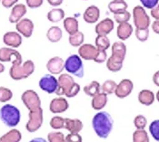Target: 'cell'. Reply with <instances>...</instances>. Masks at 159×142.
Here are the masks:
<instances>
[{"instance_id":"1","label":"cell","mask_w":159,"mask_h":142,"mask_svg":"<svg viewBox=\"0 0 159 142\" xmlns=\"http://www.w3.org/2000/svg\"><path fill=\"white\" fill-rule=\"evenodd\" d=\"M114 120L107 111H99L92 119V127L99 138L107 139L113 130Z\"/></svg>"},{"instance_id":"2","label":"cell","mask_w":159,"mask_h":142,"mask_svg":"<svg viewBox=\"0 0 159 142\" xmlns=\"http://www.w3.org/2000/svg\"><path fill=\"white\" fill-rule=\"evenodd\" d=\"M57 81L58 86L57 90L56 91V94L57 96H66L67 98H73L80 92V85L75 83L74 78L70 74H60Z\"/></svg>"},{"instance_id":"3","label":"cell","mask_w":159,"mask_h":142,"mask_svg":"<svg viewBox=\"0 0 159 142\" xmlns=\"http://www.w3.org/2000/svg\"><path fill=\"white\" fill-rule=\"evenodd\" d=\"M21 114L19 110L14 105L6 104L0 109V119L7 127L14 128L20 122Z\"/></svg>"},{"instance_id":"4","label":"cell","mask_w":159,"mask_h":142,"mask_svg":"<svg viewBox=\"0 0 159 142\" xmlns=\"http://www.w3.org/2000/svg\"><path fill=\"white\" fill-rule=\"evenodd\" d=\"M35 71V64L31 60L25 61L24 63H14L12 64L10 70H9V75L15 81H19L28 78Z\"/></svg>"},{"instance_id":"5","label":"cell","mask_w":159,"mask_h":142,"mask_svg":"<svg viewBox=\"0 0 159 142\" xmlns=\"http://www.w3.org/2000/svg\"><path fill=\"white\" fill-rule=\"evenodd\" d=\"M65 69L70 74L78 78L84 76V66L82 58L77 54H71L65 61Z\"/></svg>"},{"instance_id":"6","label":"cell","mask_w":159,"mask_h":142,"mask_svg":"<svg viewBox=\"0 0 159 142\" xmlns=\"http://www.w3.org/2000/svg\"><path fill=\"white\" fill-rule=\"evenodd\" d=\"M29 119L25 125V129L28 132L33 133L39 130L43 124V109L40 107L35 110H29Z\"/></svg>"},{"instance_id":"7","label":"cell","mask_w":159,"mask_h":142,"mask_svg":"<svg viewBox=\"0 0 159 142\" xmlns=\"http://www.w3.org/2000/svg\"><path fill=\"white\" fill-rule=\"evenodd\" d=\"M133 20L135 28L138 29H145L148 28L151 24L150 17L146 12L145 7L142 6H136L133 9Z\"/></svg>"},{"instance_id":"8","label":"cell","mask_w":159,"mask_h":142,"mask_svg":"<svg viewBox=\"0 0 159 142\" xmlns=\"http://www.w3.org/2000/svg\"><path fill=\"white\" fill-rule=\"evenodd\" d=\"M21 100L28 110H35L41 107V100L37 93L33 90H27L23 93Z\"/></svg>"},{"instance_id":"9","label":"cell","mask_w":159,"mask_h":142,"mask_svg":"<svg viewBox=\"0 0 159 142\" xmlns=\"http://www.w3.org/2000/svg\"><path fill=\"white\" fill-rule=\"evenodd\" d=\"M0 62H11L12 64L22 63V55L15 49L9 47L0 48Z\"/></svg>"},{"instance_id":"10","label":"cell","mask_w":159,"mask_h":142,"mask_svg":"<svg viewBox=\"0 0 159 142\" xmlns=\"http://www.w3.org/2000/svg\"><path fill=\"white\" fill-rule=\"evenodd\" d=\"M58 81L53 74H46L39 80V87L49 94L55 93L57 90Z\"/></svg>"},{"instance_id":"11","label":"cell","mask_w":159,"mask_h":142,"mask_svg":"<svg viewBox=\"0 0 159 142\" xmlns=\"http://www.w3.org/2000/svg\"><path fill=\"white\" fill-rule=\"evenodd\" d=\"M134 89V83L129 79H124L116 85L115 94L119 99H124L131 94Z\"/></svg>"},{"instance_id":"12","label":"cell","mask_w":159,"mask_h":142,"mask_svg":"<svg viewBox=\"0 0 159 142\" xmlns=\"http://www.w3.org/2000/svg\"><path fill=\"white\" fill-rule=\"evenodd\" d=\"M34 23L28 18H22L16 24V31L25 38L31 37L34 31Z\"/></svg>"},{"instance_id":"13","label":"cell","mask_w":159,"mask_h":142,"mask_svg":"<svg viewBox=\"0 0 159 142\" xmlns=\"http://www.w3.org/2000/svg\"><path fill=\"white\" fill-rule=\"evenodd\" d=\"M98 49L97 46L92 45L90 44H85L81 45L78 48V55L82 59L86 60V61H91L96 58L97 54H98Z\"/></svg>"},{"instance_id":"14","label":"cell","mask_w":159,"mask_h":142,"mask_svg":"<svg viewBox=\"0 0 159 142\" xmlns=\"http://www.w3.org/2000/svg\"><path fill=\"white\" fill-rule=\"evenodd\" d=\"M126 54V46L122 42H116L112 45V55L110 58L116 62H122Z\"/></svg>"},{"instance_id":"15","label":"cell","mask_w":159,"mask_h":142,"mask_svg":"<svg viewBox=\"0 0 159 142\" xmlns=\"http://www.w3.org/2000/svg\"><path fill=\"white\" fill-rule=\"evenodd\" d=\"M68 102L63 97H57L53 99L50 102L49 110L52 113H63L68 109Z\"/></svg>"},{"instance_id":"16","label":"cell","mask_w":159,"mask_h":142,"mask_svg":"<svg viewBox=\"0 0 159 142\" xmlns=\"http://www.w3.org/2000/svg\"><path fill=\"white\" fill-rule=\"evenodd\" d=\"M3 42L9 47L17 48L22 44V36L18 32H7L3 36Z\"/></svg>"},{"instance_id":"17","label":"cell","mask_w":159,"mask_h":142,"mask_svg":"<svg viewBox=\"0 0 159 142\" xmlns=\"http://www.w3.org/2000/svg\"><path fill=\"white\" fill-rule=\"evenodd\" d=\"M47 69L51 74H60L65 69V62L61 57L55 56L47 62Z\"/></svg>"},{"instance_id":"18","label":"cell","mask_w":159,"mask_h":142,"mask_svg":"<svg viewBox=\"0 0 159 142\" xmlns=\"http://www.w3.org/2000/svg\"><path fill=\"white\" fill-rule=\"evenodd\" d=\"M114 27H115L114 21L111 18H105L96 25L95 31L97 35L99 36H107L114 30Z\"/></svg>"},{"instance_id":"19","label":"cell","mask_w":159,"mask_h":142,"mask_svg":"<svg viewBox=\"0 0 159 142\" xmlns=\"http://www.w3.org/2000/svg\"><path fill=\"white\" fill-rule=\"evenodd\" d=\"M27 12L26 6L24 4H16L12 6V10L9 15V22L12 24H16L19 20L23 18Z\"/></svg>"},{"instance_id":"20","label":"cell","mask_w":159,"mask_h":142,"mask_svg":"<svg viewBox=\"0 0 159 142\" xmlns=\"http://www.w3.org/2000/svg\"><path fill=\"white\" fill-rule=\"evenodd\" d=\"M100 17V9L97 6H90L86 8L83 15V18L87 24H95Z\"/></svg>"},{"instance_id":"21","label":"cell","mask_w":159,"mask_h":142,"mask_svg":"<svg viewBox=\"0 0 159 142\" xmlns=\"http://www.w3.org/2000/svg\"><path fill=\"white\" fill-rule=\"evenodd\" d=\"M133 31L134 29H133L132 24H129L128 22H125V23L118 24L117 29H116V35L120 40L125 41L132 36Z\"/></svg>"},{"instance_id":"22","label":"cell","mask_w":159,"mask_h":142,"mask_svg":"<svg viewBox=\"0 0 159 142\" xmlns=\"http://www.w3.org/2000/svg\"><path fill=\"white\" fill-rule=\"evenodd\" d=\"M107 94L105 93H99L97 95H95L92 99L91 101V105L92 108L96 110H101L102 109H104L107 103Z\"/></svg>"},{"instance_id":"23","label":"cell","mask_w":159,"mask_h":142,"mask_svg":"<svg viewBox=\"0 0 159 142\" xmlns=\"http://www.w3.org/2000/svg\"><path fill=\"white\" fill-rule=\"evenodd\" d=\"M70 133H78L83 129V123L77 118H65V128Z\"/></svg>"},{"instance_id":"24","label":"cell","mask_w":159,"mask_h":142,"mask_svg":"<svg viewBox=\"0 0 159 142\" xmlns=\"http://www.w3.org/2000/svg\"><path fill=\"white\" fill-rule=\"evenodd\" d=\"M138 101L143 105L150 106L155 101V94L152 91L142 90L138 94Z\"/></svg>"},{"instance_id":"25","label":"cell","mask_w":159,"mask_h":142,"mask_svg":"<svg viewBox=\"0 0 159 142\" xmlns=\"http://www.w3.org/2000/svg\"><path fill=\"white\" fill-rule=\"evenodd\" d=\"M78 21L75 17H66L64 19V28L68 35H73L78 31Z\"/></svg>"},{"instance_id":"26","label":"cell","mask_w":159,"mask_h":142,"mask_svg":"<svg viewBox=\"0 0 159 142\" xmlns=\"http://www.w3.org/2000/svg\"><path fill=\"white\" fill-rule=\"evenodd\" d=\"M127 4L125 0H112L108 4V9L112 14L125 11L127 9Z\"/></svg>"},{"instance_id":"27","label":"cell","mask_w":159,"mask_h":142,"mask_svg":"<svg viewBox=\"0 0 159 142\" xmlns=\"http://www.w3.org/2000/svg\"><path fill=\"white\" fill-rule=\"evenodd\" d=\"M22 139V135L21 132L19 130H9L7 133H6L5 135H3L0 138V141L1 142H19Z\"/></svg>"},{"instance_id":"28","label":"cell","mask_w":159,"mask_h":142,"mask_svg":"<svg viewBox=\"0 0 159 142\" xmlns=\"http://www.w3.org/2000/svg\"><path fill=\"white\" fill-rule=\"evenodd\" d=\"M65 11L62 8L55 7L48 13L47 17L51 23H58L65 18Z\"/></svg>"},{"instance_id":"29","label":"cell","mask_w":159,"mask_h":142,"mask_svg":"<svg viewBox=\"0 0 159 142\" xmlns=\"http://www.w3.org/2000/svg\"><path fill=\"white\" fill-rule=\"evenodd\" d=\"M63 32L58 26H51L47 32V38L52 43H57L61 40Z\"/></svg>"},{"instance_id":"30","label":"cell","mask_w":159,"mask_h":142,"mask_svg":"<svg viewBox=\"0 0 159 142\" xmlns=\"http://www.w3.org/2000/svg\"><path fill=\"white\" fill-rule=\"evenodd\" d=\"M84 93L87 96L94 97L99 93H101V85L97 81H93L84 87Z\"/></svg>"},{"instance_id":"31","label":"cell","mask_w":159,"mask_h":142,"mask_svg":"<svg viewBox=\"0 0 159 142\" xmlns=\"http://www.w3.org/2000/svg\"><path fill=\"white\" fill-rule=\"evenodd\" d=\"M84 39H85L84 34L80 31H77L73 35H69L68 42L74 47H79L81 45H83Z\"/></svg>"},{"instance_id":"32","label":"cell","mask_w":159,"mask_h":142,"mask_svg":"<svg viewBox=\"0 0 159 142\" xmlns=\"http://www.w3.org/2000/svg\"><path fill=\"white\" fill-rule=\"evenodd\" d=\"M96 46L100 50H107L110 46V40L107 36H99L96 38Z\"/></svg>"},{"instance_id":"33","label":"cell","mask_w":159,"mask_h":142,"mask_svg":"<svg viewBox=\"0 0 159 142\" xmlns=\"http://www.w3.org/2000/svg\"><path fill=\"white\" fill-rule=\"evenodd\" d=\"M133 141L134 142H149V137L145 129L135 130L133 134Z\"/></svg>"},{"instance_id":"34","label":"cell","mask_w":159,"mask_h":142,"mask_svg":"<svg viewBox=\"0 0 159 142\" xmlns=\"http://www.w3.org/2000/svg\"><path fill=\"white\" fill-rule=\"evenodd\" d=\"M116 83L115 81L112 80H107L105 83H103V85L101 86V92L105 93L107 94H112L115 93L116 89Z\"/></svg>"},{"instance_id":"35","label":"cell","mask_w":159,"mask_h":142,"mask_svg":"<svg viewBox=\"0 0 159 142\" xmlns=\"http://www.w3.org/2000/svg\"><path fill=\"white\" fill-rule=\"evenodd\" d=\"M114 18H115V21L117 24H122V23L128 22L130 20L131 14L128 12L127 10H125V11L117 13V14H114Z\"/></svg>"},{"instance_id":"36","label":"cell","mask_w":159,"mask_h":142,"mask_svg":"<svg viewBox=\"0 0 159 142\" xmlns=\"http://www.w3.org/2000/svg\"><path fill=\"white\" fill-rule=\"evenodd\" d=\"M13 97L12 91L6 87H0V102H7Z\"/></svg>"},{"instance_id":"37","label":"cell","mask_w":159,"mask_h":142,"mask_svg":"<svg viewBox=\"0 0 159 142\" xmlns=\"http://www.w3.org/2000/svg\"><path fill=\"white\" fill-rule=\"evenodd\" d=\"M50 126L54 130H61L65 128V118L60 116L53 117L50 120Z\"/></svg>"},{"instance_id":"38","label":"cell","mask_w":159,"mask_h":142,"mask_svg":"<svg viewBox=\"0 0 159 142\" xmlns=\"http://www.w3.org/2000/svg\"><path fill=\"white\" fill-rule=\"evenodd\" d=\"M149 132L155 140L159 141V119H156L151 122L149 126Z\"/></svg>"},{"instance_id":"39","label":"cell","mask_w":159,"mask_h":142,"mask_svg":"<svg viewBox=\"0 0 159 142\" xmlns=\"http://www.w3.org/2000/svg\"><path fill=\"white\" fill-rule=\"evenodd\" d=\"M107 69L110 71L113 72H116V71H119L123 67L122 62H116L114 60H112L109 57L107 61Z\"/></svg>"},{"instance_id":"40","label":"cell","mask_w":159,"mask_h":142,"mask_svg":"<svg viewBox=\"0 0 159 142\" xmlns=\"http://www.w3.org/2000/svg\"><path fill=\"white\" fill-rule=\"evenodd\" d=\"M49 142H65V136L62 132H50L48 135Z\"/></svg>"},{"instance_id":"41","label":"cell","mask_w":159,"mask_h":142,"mask_svg":"<svg viewBox=\"0 0 159 142\" xmlns=\"http://www.w3.org/2000/svg\"><path fill=\"white\" fill-rule=\"evenodd\" d=\"M135 37L140 41V42H146L148 37H149V29H135Z\"/></svg>"},{"instance_id":"42","label":"cell","mask_w":159,"mask_h":142,"mask_svg":"<svg viewBox=\"0 0 159 142\" xmlns=\"http://www.w3.org/2000/svg\"><path fill=\"white\" fill-rule=\"evenodd\" d=\"M134 125L136 129H139V130L145 129L147 125V119L143 115H137L134 119Z\"/></svg>"},{"instance_id":"43","label":"cell","mask_w":159,"mask_h":142,"mask_svg":"<svg viewBox=\"0 0 159 142\" xmlns=\"http://www.w3.org/2000/svg\"><path fill=\"white\" fill-rule=\"evenodd\" d=\"M107 60V54L106 50H100V49H98L97 56H96V58L94 59V61H95L96 62H98V63H103V62H105Z\"/></svg>"},{"instance_id":"44","label":"cell","mask_w":159,"mask_h":142,"mask_svg":"<svg viewBox=\"0 0 159 142\" xmlns=\"http://www.w3.org/2000/svg\"><path fill=\"white\" fill-rule=\"evenodd\" d=\"M65 141L66 142H82V137L79 133H70L65 138Z\"/></svg>"},{"instance_id":"45","label":"cell","mask_w":159,"mask_h":142,"mask_svg":"<svg viewBox=\"0 0 159 142\" xmlns=\"http://www.w3.org/2000/svg\"><path fill=\"white\" fill-rule=\"evenodd\" d=\"M140 2L143 7L147 9H152L158 4L159 0H140Z\"/></svg>"},{"instance_id":"46","label":"cell","mask_w":159,"mask_h":142,"mask_svg":"<svg viewBox=\"0 0 159 142\" xmlns=\"http://www.w3.org/2000/svg\"><path fill=\"white\" fill-rule=\"evenodd\" d=\"M26 2V6L29 8L35 9V8H38L43 5L44 0H25Z\"/></svg>"},{"instance_id":"47","label":"cell","mask_w":159,"mask_h":142,"mask_svg":"<svg viewBox=\"0 0 159 142\" xmlns=\"http://www.w3.org/2000/svg\"><path fill=\"white\" fill-rule=\"evenodd\" d=\"M17 2H18V0H1L2 6L6 8L12 7L13 6H15Z\"/></svg>"},{"instance_id":"48","label":"cell","mask_w":159,"mask_h":142,"mask_svg":"<svg viewBox=\"0 0 159 142\" xmlns=\"http://www.w3.org/2000/svg\"><path fill=\"white\" fill-rule=\"evenodd\" d=\"M151 16H153V18H155L156 20H159V4H157L154 8L151 9Z\"/></svg>"},{"instance_id":"49","label":"cell","mask_w":159,"mask_h":142,"mask_svg":"<svg viewBox=\"0 0 159 142\" xmlns=\"http://www.w3.org/2000/svg\"><path fill=\"white\" fill-rule=\"evenodd\" d=\"M47 1L48 2V4L50 6H55V7L59 6L60 5H62V3L64 2V0H47Z\"/></svg>"},{"instance_id":"50","label":"cell","mask_w":159,"mask_h":142,"mask_svg":"<svg viewBox=\"0 0 159 142\" xmlns=\"http://www.w3.org/2000/svg\"><path fill=\"white\" fill-rule=\"evenodd\" d=\"M152 30L159 35V20H155L152 24Z\"/></svg>"},{"instance_id":"51","label":"cell","mask_w":159,"mask_h":142,"mask_svg":"<svg viewBox=\"0 0 159 142\" xmlns=\"http://www.w3.org/2000/svg\"><path fill=\"white\" fill-rule=\"evenodd\" d=\"M153 82L157 86L159 87V71L155 72V74L153 75Z\"/></svg>"},{"instance_id":"52","label":"cell","mask_w":159,"mask_h":142,"mask_svg":"<svg viewBox=\"0 0 159 142\" xmlns=\"http://www.w3.org/2000/svg\"><path fill=\"white\" fill-rule=\"evenodd\" d=\"M4 71H5V66H4V64L2 63V62H0V73L4 72Z\"/></svg>"},{"instance_id":"53","label":"cell","mask_w":159,"mask_h":142,"mask_svg":"<svg viewBox=\"0 0 159 142\" xmlns=\"http://www.w3.org/2000/svg\"><path fill=\"white\" fill-rule=\"evenodd\" d=\"M157 100L158 101V102H159V91L157 92Z\"/></svg>"},{"instance_id":"54","label":"cell","mask_w":159,"mask_h":142,"mask_svg":"<svg viewBox=\"0 0 159 142\" xmlns=\"http://www.w3.org/2000/svg\"><path fill=\"white\" fill-rule=\"evenodd\" d=\"M0 3H1V0H0Z\"/></svg>"},{"instance_id":"55","label":"cell","mask_w":159,"mask_h":142,"mask_svg":"<svg viewBox=\"0 0 159 142\" xmlns=\"http://www.w3.org/2000/svg\"><path fill=\"white\" fill-rule=\"evenodd\" d=\"M85 1H86V0H85Z\"/></svg>"}]
</instances>
